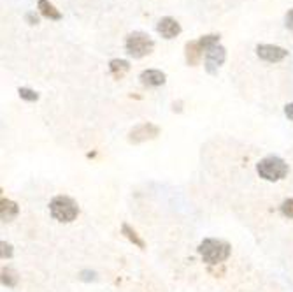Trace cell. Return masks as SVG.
Instances as JSON below:
<instances>
[{"instance_id":"cell-22","label":"cell","mask_w":293,"mask_h":292,"mask_svg":"<svg viewBox=\"0 0 293 292\" xmlns=\"http://www.w3.org/2000/svg\"><path fill=\"white\" fill-rule=\"evenodd\" d=\"M95 277H97V275H95L93 271H81V280H85V282L95 280Z\"/></svg>"},{"instance_id":"cell-5","label":"cell","mask_w":293,"mask_h":292,"mask_svg":"<svg viewBox=\"0 0 293 292\" xmlns=\"http://www.w3.org/2000/svg\"><path fill=\"white\" fill-rule=\"evenodd\" d=\"M158 134H160V127L155 125V123L150 122L139 123V125H135L129 132V143H132V145H141V143L155 139Z\"/></svg>"},{"instance_id":"cell-20","label":"cell","mask_w":293,"mask_h":292,"mask_svg":"<svg viewBox=\"0 0 293 292\" xmlns=\"http://www.w3.org/2000/svg\"><path fill=\"white\" fill-rule=\"evenodd\" d=\"M284 25H286V28H290L293 32V9L288 11L286 16H284Z\"/></svg>"},{"instance_id":"cell-18","label":"cell","mask_w":293,"mask_h":292,"mask_svg":"<svg viewBox=\"0 0 293 292\" xmlns=\"http://www.w3.org/2000/svg\"><path fill=\"white\" fill-rule=\"evenodd\" d=\"M281 213L284 217H288V219H293V197L286 199L281 204Z\"/></svg>"},{"instance_id":"cell-6","label":"cell","mask_w":293,"mask_h":292,"mask_svg":"<svg viewBox=\"0 0 293 292\" xmlns=\"http://www.w3.org/2000/svg\"><path fill=\"white\" fill-rule=\"evenodd\" d=\"M225 60H226V49L223 48L221 44L211 48L207 53H205V59H204L205 71H207L209 74H216L218 69L225 64Z\"/></svg>"},{"instance_id":"cell-1","label":"cell","mask_w":293,"mask_h":292,"mask_svg":"<svg viewBox=\"0 0 293 292\" xmlns=\"http://www.w3.org/2000/svg\"><path fill=\"white\" fill-rule=\"evenodd\" d=\"M199 256L207 262L209 266H218L225 262L230 257L232 246L225 240H216V238H207L199 245Z\"/></svg>"},{"instance_id":"cell-8","label":"cell","mask_w":293,"mask_h":292,"mask_svg":"<svg viewBox=\"0 0 293 292\" xmlns=\"http://www.w3.org/2000/svg\"><path fill=\"white\" fill-rule=\"evenodd\" d=\"M156 32L163 37V39H174L181 34V25L177 23V20L171 18V16H165L156 23Z\"/></svg>"},{"instance_id":"cell-9","label":"cell","mask_w":293,"mask_h":292,"mask_svg":"<svg viewBox=\"0 0 293 292\" xmlns=\"http://www.w3.org/2000/svg\"><path fill=\"white\" fill-rule=\"evenodd\" d=\"M139 80L148 88H156V86H162L167 81V76H165V72L158 71V69H146V71L141 72Z\"/></svg>"},{"instance_id":"cell-23","label":"cell","mask_w":293,"mask_h":292,"mask_svg":"<svg viewBox=\"0 0 293 292\" xmlns=\"http://www.w3.org/2000/svg\"><path fill=\"white\" fill-rule=\"evenodd\" d=\"M284 114H286L288 120L293 122V102H290V104L284 106Z\"/></svg>"},{"instance_id":"cell-15","label":"cell","mask_w":293,"mask_h":292,"mask_svg":"<svg viewBox=\"0 0 293 292\" xmlns=\"http://www.w3.org/2000/svg\"><path fill=\"white\" fill-rule=\"evenodd\" d=\"M0 275H2V285L4 287H9V289H12V287L18 285L19 277L12 268H2V273Z\"/></svg>"},{"instance_id":"cell-19","label":"cell","mask_w":293,"mask_h":292,"mask_svg":"<svg viewBox=\"0 0 293 292\" xmlns=\"http://www.w3.org/2000/svg\"><path fill=\"white\" fill-rule=\"evenodd\" d=\"M0 246H2V259H11L12 257V245L6 243V241H2Z\"/></svg>"},{"instance_id":"cell-12","label":"cell","mask_w":293,"mask_h":292,"mask_svg":"<svg viewBox=\"0 0 293 292\" xmlns=\"http://www.w3.org/2000/svg\"><path fill=\"white\" fill-rule=\"evenodd\" d=\"M130 71V64L129 60L123 59H113L109 62V72L113 74L114 80H123L125 74Z\"/></svg>"},{"instance_id":"cell-4","label":"cell","mask_w":293,"mask_h":292,"mask_svg":"<svg viewBox=\"0 0 293 292\" xmlns=\"http://www.w3.org/2000/svg\"><path fill=\"white\" fill-rule=\"evenodd\" d=\"M153 48H155V43L144 32H132L125 41L127 53L130 56H134V59H144V56L153 51Z\"/></svg>"},{"instance_id":"cell-11","label":"cell","mask_w":293,"mask_h":292,"mask_svg":"<svg viewBox=\"0 0 293 292\" xmlns=\"http://www.w3.org/2000/svg\"><path fill=\"white\" fill-rule=\"evenodd\" d=\"M18 215H19L18 204H16L14 201L2 197V199H0V217H2V222H11V220H14Z\"/></svg>"},{"instance_id":"cell-17","label":"cell","mask_w":293,"mask_h":292,"mask_svg":"<svg viewBox=\"0 0 293 292\" xmlns=\"http://www.w3.org/2000/svg\"><path fill=\"white\" fill-rule=\"evenodd\" d=\"M18 93H19V97H22L23 101H27V102L39 101V93H37L35 90H32V88H27V86H22V88L18 90Z\"/></svg>"},{"instance_id":"cell-2","label":"cell","mask_w":293,"mask_h":292,"mask_svg":"<svg viewBox=\"0 0 293 292\" xmlns=\"http://www.w3.org/2000/svg\"><path fill=\"white\" fill-rule=\"evenodd\" d=\"M49 213L55 220L61 224H71L79 215V206L77 203L69 196H56L49 203Z\"/></svg>"},{"instance_id":"cell-13","label":"cell","mask_w":293,"mask_h":292,"mask_svg":"<svg viewBox=\"0 0 293 292\" xmlns=\"http://www.w3.org/2000/svg\"><path fill=\"white\" fill-rule=\"evenodd\" d=\"M37 9L48 20H61V12L56 9L49 0H39V2H37Z\"/></svg>"},{"instance_id":"cell-21","label":"cell","mask_w":293,"mask_h":292,"mask_svg":"<svg viewBox=\"0 0 293 292\" xmlns=\"http://www.w3.org/2000/svg\"><path fill=\"white\" fill-rule=\"evenodd\" d=\"M25 20H27V22L30 23V25H37V23H39V16H37L34 11L27 12V16H25Z\"/></svg>"},{"instance_id":"cell-14","label":"cell","mask_w":293,"mask_h":292,"mask_svg":"<svg viewBox=\"0 0 293 292\" xmlns=\"http://www.w3.org/2000/svg\"><path fill=\"white\" fill-rule=\"evenodd\" d=\"M121 234L130 241V243H134L135 246H137V248H141V250L146 248V243H144V240H142L141 236H139L137 231H135L134 227H130L129 224H121Z\"/></svg>"},{"instance_id":"cell-16","label":"cell","mask_w":293,"mask_h":292,"mask_svg":"<svg viewBox=\"0 0 293 292\" xmlns=\"http://www.w3.org/2000/svg\"><path fill=\"white\" fill-rule=\"evenodd\" d=\"M199 43H200L202 49H204V51L207 53L211 48H214V46H218V44H220V35H218V34L202 35L200 39H199Z\"/></svg>"},{"instance_id":"cell-3","label":"cell","mask_w":293,"mask_h":292,"mask_svg":"<svg viewBox=\"0 0 293 292\" xmlns=\"http://www.w3.org/2000/svg\"><path fill=\"white\" fill-rule=\"evenodd\" d=\"M257 172L260 174V178H263L265 182H279V180L286 178L288 164L281 157L269 155V157L262 159L257 164Z\"/></svg>"},{"instance_id":"cell-7","label":"cell","mask_w":293,"mask_h":292,"mask_svg":"<svg viewBox=\"0 0 293 292\" xmlns=\"http://www.w3.org/2000/svg\"><path fill=\"white\" fill-rule=\"evenodd\" d=\"M257 55L262 60L276 64V62H281L288 56V51L281 46H276V44H258L257 46Z\"/></svg>"},{"instance_id":"cell-10","label":"cell","mask_w":293,"mask_h":292,"mask_svg":"<svg viewBox=\"0 0 293 292\" xmlns=\"http://www.w3.org/2000/svg\"><path fill=\"white\" fill-rule=\"evenodd\" d=\"M204 49H202L199 41H188L186 46H184V56H186V64L188 65H197L200 62V59L204 56Z\"/></svg>"}]
</instances>
